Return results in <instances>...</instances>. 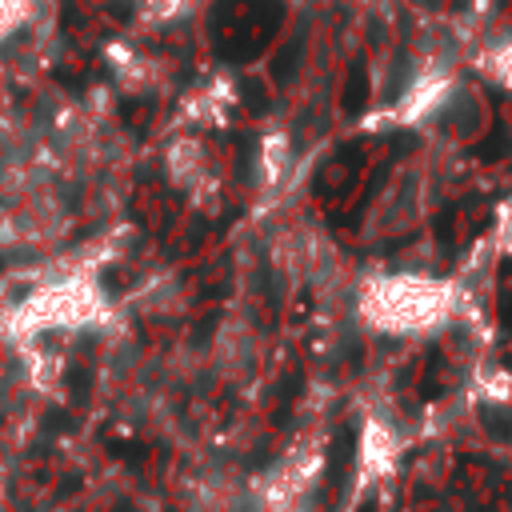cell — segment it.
Instances as JSON below:
<instances>
[{"label": "cell", "mask_w": 512, "mask_h": 512, "mask_svg": "<svg viewBox=\"0 0 512 512\" xmlns=\"http://www.w3.org/2000/svg\"><path fill=\"white\" fill-rule=\"evenodd\" d=\"M348 464H352V432L344 428V432L332 440V452H328V484H332V488L340 484V476L348 472Z\"/></svg>", "instance_id": "1"}, {"label": "cell", "mask_w": 512, "mask_h": 512, "mask_svg": "<svg viewBox=\"0 0 512 512\" xmlns=\"http://www.w3.org/2000/svg\"><path fill=\"white\" fill-rule=\"evenodd\" d=\"M484 68H488V76H492V80H500V84H508V88H512V40L496 44V48L484 56Z\"/></svg>", "instance_id": "2"}, {"label": "cell", "mask_w": 512, "mask_h": 512, "mask_svg": "<svg viewBox=\"0 0 512 512\" xmlns=\"http://www.w3.org/2000/svg\"><path fill=\"white\" fill-rule=\"evenodd\" d=\"M64 384H68V392H72V400H88V392H92V368H84V364H76V368H68V376H64Z\"/></svg>", "instance_id": "3"}, {"label": "cell", "mask_w": 512, "mask_h": 512, "mask_svg": "<svg viewBox=\"0 0 512 512\" xmlns=\"http://www.w3.org/2000/svg\"><path fill=\"white\" fill-rule=\"evenodd\" d=\"M500 244L512 252V204H504V212H500Z\"/></svg>", "instance_id": "4"}, {"label": "cell", "mask_w": 512, "mask_h": 512, "mask_svg": "<svg viewBox=\"0 0 512 512\" xmlns=\"http://www.w3.org/2000/svg\"><path fill=\"white\" fill-rule=\"evenodd\" d=\"M112 512H140V508H136V504H116Z\"/></svg>", "instance_id": "5"}]
</instances>
